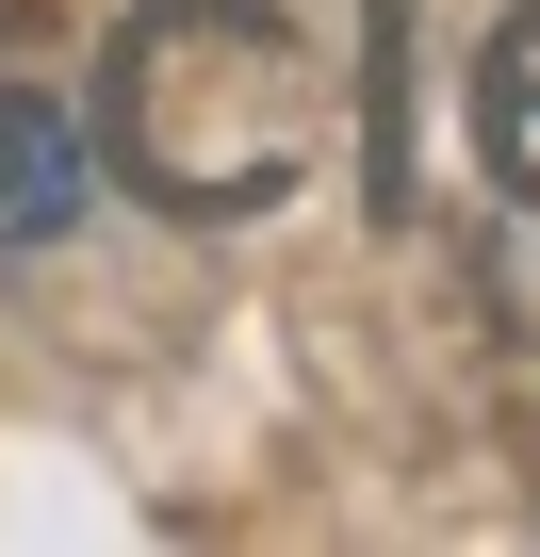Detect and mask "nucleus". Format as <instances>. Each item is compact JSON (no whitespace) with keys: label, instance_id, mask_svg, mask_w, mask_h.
Instances as JSON below:
<instances>
[{"label":"nucleus","instance_id":"nucleus-1","mask_svg":"<svg viewBox=\"0 0 540 557\" xmlns=\"http://www.w3.org/2000/svg\"><path fill=\"white\" fill-rule=\"evenodd\" d=\"M99 181H131L180 230H262L328 164V50L279 0H131L83 66Z\"/></svg>","mask_w":540,"mask_h":557},{"label":"nucleus","instance_id":"nucleus-2","mask_svg":"<svg viewBox=\"0 0 540 557\" xmlns=\"http://www.w3.org/2000/svg\"><path fill=\"white\" fill-rule=\"evenodd\" d=\"M99 197V115L66 99V50L34 0H0V246H50Z\"/></svg>","mask_w":540,"mask_h":557},{"label":"nucleus","instance_id":"nucleus-3","mask_svg":"<svg viewBox=\"0 0 540 557\" xmlns=\"http://www.w3.org/2000/svg\"><path fill=\"white\" fill-rule=\"evenodd\" d=\"M475 148H491V181L540 213V0H507L491 50H475Z\"/></svg>","mask_w":540,"mask_h":557}]
</instances>
